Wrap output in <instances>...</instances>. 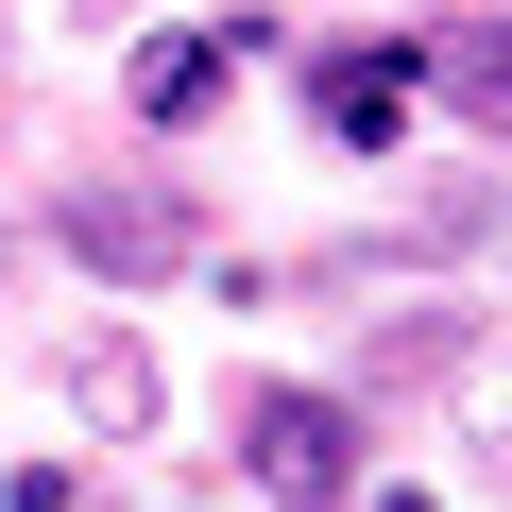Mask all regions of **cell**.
Wrapping results in <instances>:
<instances>
[{"label":"cell","instance_id":"cell-6","mask_svg":"<svg viewBox=\"0 0 512 512\" xmlns=\"http://www.w3.org/2000/svg\"><path fill=\"white\" fill-rule=\"evenodd\" d=\"M222 103V35H171V52H137V120H205Z\"/></svg>","mask_w":512,"mask_h":512},{"label":"cell","instance_id":"cell-3","mask_svg":"<svg viewBox=\"0 0 512 512\" xmlns=\"http://www.w3.org/2000/svg\"><path fill=\"white\" fill-rule=\"evenodd\" d=\"M410 86H427V52H342L308 103H325V137H342V154H376V137L410 120Z\"/></svg>","mask_w":512,"mask_h":512},{"label":"cell","instance_id":"cell-5","mask_svg":"<svg viewBox=\"0 0 512 512\" xmlns=\"http://www.w3.org/2000/svg\"><path fill=\"white\" fill-rule=\"evenodd\" d=\"M69 393H86V427H154V410H171L137 342H69Z\"/></svg>","mask_w":512,"mask_h":512},{"label":"cell","instance_id":"cell-2","mask_svg":"<svg viewBox=\"0 0 512 512\" xmlns=\"http://www.w3.org/2000/svg\"><path fill=\"white\" fill-rule=\"evenodd\" d=\"M69 256H86V274H171V256H188V205L171 188H69Z\"/></svg>","mask_w":512,"mask_h":512},{"label":"cell","instance_id":"cell-4","mask_svg":"<svg viewBox=\"0 0 512 512\" xmlns=\"http://www.w3.org/2000/svg\"><path fill=\"white\" fill-rule=\"evenodd\" d=\"M427 86H444L478 137H512V18H461V35L427 52Z\"/></svg>","mask_w":512,"mask_h":512},{"label":"cell","instance_id":"cell-1","mask_svg":"<svg viewBox=\"0 0 512 512\" xmlns=\"http://www.w3.org/2000/svg\"><path fill=\"white\" fill-rule=\"evenodd\" d=\"M239 461L274 478L291 512H325V495L359 478V410H342V393H274V376H256V393H239Z\"/></svg>","mask_w":512,"mask_h":512}]
</instances>
